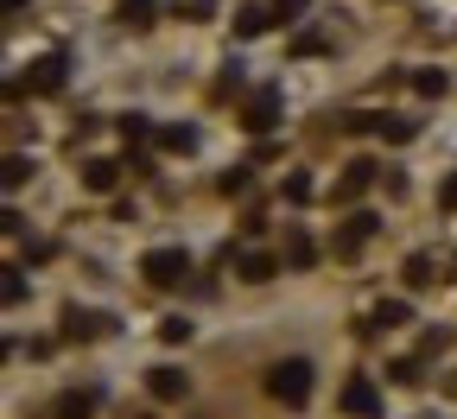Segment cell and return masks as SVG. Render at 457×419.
<instances>
[{
    "label": "cell",
    "mask_w": 457,
    "mask_h": 419,
    "mask_svg": "<svg viewBox=\"0 0 457 419\" xmlns=\"http://www.w3.org/2000/svg\"><path fill=\"white\" fill-rule=\"evenodd\" d=\"M159 337H165V343H191V324H185V318H165Z\"/></svg>",
    "instance_id": "44dd1931"
},
{
    "label": "cell",
    "mask_w": 457,
    "mask_h": 419,
    "mask_svg": "<svg viewBox=\"0 0 457 419\" xmlns=\"http://www.w3.org/2000/svg\"><path fill=\"white\" fill-rule=\"evenodd\" d=\"M273 267H279L273 255H242V280H254V286H261V280H273Z\"/></svg>",
    "instance_id": "2e32d148"
},
{
    "label": "cell",
    "mask_w": 457,
    "mask_h": 419,
    "mask_svg": "<svg viewBox=\"0 0 457 419\" xmlns=\"http://www.w3.org/2000/svg\"><path fill=\"white\" fill-rule=\"evenodd\" d=\"M114 178H121V165H114V159H89V165H83V185H89V191H114Z\"/></svg>",
    "instance_id": "30bf717a"
},
{
    "label": "cell",
    "mask_w": 457,
    "mask_h": 419,
    "mask_svg": "<svg viewBox=\"0 0 457 419\" xmlns=\"http://www.w3.org/2000/svg\"><path fill=\"white\" fill-rule=\"evenodd\" d=\"M159 147L165 153H191L197 147V128H159Z\"/></svg>",
    "instance_id": "9a60e30c"
},
{
    "label": "cell",
    "mask_w": 457,
    "mask_h": 419,
    "mask_svg": "<svg viewBox=\"0 0 457 419\" xmlns=\"http://www.w3.org/2000/svg\"><path fill=\"white\" fill-rule=\"evenodd\" d=\"M438 204H445V210H457V172L445 178V191H438Z\"/></svg>",
    "instance_id": "484cf974"
},
{
    "label": "cell",
    "mask_w": 457,
    "mask_h": 419,
    "mask_svg": "<svg viewBox=\"0 0 457 419\" xmlns=\"http://www.w3.org/2000/svg\"><path fill=\"white\" fill-rule=\"evenodd\" d=\"M153 13H159L153 0H121V7H114V20H121L128 32H146V26H153Z\"/></svg>",
    "instance_id": "ba28073f"
},
{
    "label": "cell",
    "mask_w": 457,
    "mask_h": 419,
    "mask_svg": "<svg viewBox=\"0 0 457 419\" xmlns=\"http://www.w3.org/2000/svg\"><path fill=\"white\" fill-rule=\"evenodd\" d=\"M20 185H26V159L13 153V159H7V191H20Z\"/></svg>",
    "instance_id": "d4e9b609"
},
{
    "label": "cell",
    "mask_w": 457,
    "mask_h": 419,
    "mask_svg": "<svg viewBox=\"0 0 457 419\" xmlns=\"http://www.w3.org/2000/svg\"><path fill=\"white\" fill-rule=\"evenodd\" d=\"M387 375H394V381H400V388H413V381H420V363H394V369H387Z\"/></svg>",
    "instance_id": "cb8c5ba5"
},
{
    "label": "cell",
    "mask_w": 457,
    "mask_h": 419,
    "mask_svg": "<svg viewBox=\"0 0 457 419\" xmlns=\"http://www.w3.org/2000/svg\"><path fill=\"white\" fill-rule=\"evenodd\" d=\"M375 324H407V298H381V306H375Z\"/></svg>",
    "instance_id": "ac0fdd59"
},
{
    "label": "cell",
    "mask_w": 457,
    "mask_h": 419,
    "mask_svg": "<svg viewBox=\"0 0 457 419\" xmlns=\"http://www.w3.org/2000/svg\"><path fill=\"white\" fill-rule=\"evenodd\" d=\"M146 134H153V128H146V114H128V122H121V140H128V147L146 140Z\"/></svg>",
    "instance_id": "7402d4cb"
},
{
    "label": "cell",
    "mask_w": 457,
    "mask_h": 419,
    "mask_svg": "<svg viewBox=\"0 0 457 419\" xmlns=\"http://www.w3.org/2000/svg\"><path fill=\"white\" fill-rule=\"evenodd\" d=\"M286 261H293V267H312V235H286Z\"/></svg>",
    "instance_id": "e0dca14e"
},
{
    "label": "cell",
    "mask_w": 457,
    "mask_h": 419,
    "mask_svg": "<svg viewBox=\"0 0 457 419\" xmlns=\"http://www.w3.org/2000/svg\"><path fill=\"white\" fill-rule=\"evenodd\" d=\"M273 122H279V96H273V89H254V96H248V114H242V128H248V134H267Z\"/></svg>",
    "instance_id": "277c9868"
},
{
    "label": "cell",
    "mask_w": 457,
    "mask_h": 419,
    "mask_svg": "<svg viewBox=\"0 0 457 419\" xmlns=\"http://www.w3.org/2000/svg\"><path fill=\"white\" fill-rule=\"evenodd\" d=\"M96 413V394H64V400H51L45 419H89Z\"/></svg>",
    "instance_id": "9c48e42d"
},
{
    "label": "cell",
    "mask_w": 457,
    "mask_h": 419,
    "mask_svg": "<svg viewBox=\"0 0 457 419\" xmlns=\"http://www.w3.org/2000/svg\"><path fill=\"white\" fill-rule=\"evenodd\" d=\"M413 89H420V96H445V71H420Z\"/></svg>",
    "instance_id": "d6986e66"
},
{
    "label": "cell",
    "mask_w": 457,
    "mask_h": 419,
    "mask_svg": "<svg viewBox=\"0 0 457 419\" xmlns=\"http://www.w3.org/2000/svg\"><path fill=\"white\" fill-rule=\"evenodd\" d=\"M426 280H432V255H413L407 261V286H426Z\"/></svg>",
    "instance_id": "ffe728a7"
},
{
    "label": "cell",
    "mask_w": 457,
    "mask_h": 419,
    "mask_svg": "<svg viewBox=\"0 0 457 419\" xmlns=\"http://www.w3.org/2000/svg\"><path fill=\"white\" fill-rule=\"evenodd\" d=\"M267 394L286 400V406H305V400H312V363H305V356H293V363H273Z\"/></svg>",
    "instance_id": "6da1fadb"
},
{
    "label": "cell",
    "mask_w": 457,
    "mask_h": 419,
    "mask_svg": "<svg viewBox=\"0 0 457 419\" xmlns=\"http://www.w3.org/2000/svg\"><path fill=\"white\" fill-rule=\"evenodd\" d=\"M375 235V216H350V229H343V242H337V255H356L362 242Z\"/></svg>",
    "instance_id": "7c38bea8"
},
{
    "label": "cell",
    "mask_w": 457,
    "mask_h": 419,
    "mask_svg": "<svg viewBox=\"0 0 457 419\" xmlns=\"http://www.w3.org/2000/svg\"><path fill=\"white\" fill-rule=\"evenodd\" d=\"M140 273H146L153 286H179V280L191 273V255H185V248H153V255L140 261Z\"/></svg>",
    "instance_id": "7a4b0ae2"
},
{
    "label": "cell",
    "mask_w": 457,
    "mask_h": 419,
    "mask_svg": "<svg viewBox=\"0 0 457 419\" xmlns=\"http://www.w3.org/2000/svg\"><path fill=\"white\" fill-rule=\"evenodd\" d=\"M343 413H356V419H381V394H375V381H343Z\"/></svg>",
    "instance_id": "3957f363"
},
{
    "label": "cell",
    "mask_w": 457,
    "mask_h": 419,
    "mask_svg": "<svg viewBox=\"0 0 457 419\" xmlns=\"http://www.w3.org/2000/svg\"><path fill=\"white\" fill-rule=\"evenodd\" d=\"M26 83H32L38 96H57V89H64V57H57V51H51V57H38V64L26 71Z\"/></svg>",
    "instance_id": "5b68a950"
},
{
    "label": "cell",
    "mask_w": 457,
    "mask_h": 419,
    "mask_svg": "<svg viewBox=\"0 0 457 419\" xmlns=\"http://www.w3.org/2000/svg\"><path fill=\"white\" fill-rule=\"evenodd\" d=\"M286 197L305 204V197H312V178H305V172H293V178H286Z\"/></svg>",
    "instance_id": "603a6c76"
},
{
    "label": "cell",
    "mask_w": 457,
    "mask_h": 419,
    "mask_svg": "<svg viewBox=\"0 0 457 419\" xmlns=\"http://www.w3.org/2000/svg\"><path fill=\"white\" fill-rule=\"evenodd\" d=\"M64 331H71V337H102V331H108V318H102V312H77V306H71V312H64Z\"/></svg>",
    "instance_id": "8fae6325"
},
{
    "label": "cell",
    "mask_w": 457,
    "mask_h": 419,
    "mask_svg": "<svg viewBox=\"0 0 457 419\" xmlns=\"http://www.w3.org/2000/svg\"><path fill=\"white\" fill-rule=\"evenodd\" d=\"M146 388H153V400H185V394H191V381H185L179 369H153Z\"/></svg>",
    "instance_id": "52a82bcc"
},
{
    "label": "cell",
    "mask_w": 457,
    "mask_h": 419,
    "mask_svg": "<svg viewBox=\"0 0 457 419\" xmlns=\"http://www.w3.org/2000/svg\"><path fill=\"white\" fill-rule=\"evenodd\" d=\"M267 26H273V7H242V13H236V32H242V38H261Z\"/></svg>",
    "instance_id": "4fadbf2b"
},
{
    "label": "cell",
    "mask_w": 457,
    "mask_h": 419,
    "mask_svg": "<svg viewBox=\"0 0 457 419\" xmlns=\"http://www.w3.org/2000/svg\"><path fill=\"white\" fill-rule=\"evenodd\" d=\"M375 134H381V140H394V147H400V140H413V134H420V128H413V122H400V114H381V122H375Z\"/></svg>",
    "instance_id": "5bb4252c"
},
{
    "label": "cell",
    "mask_w": 457,
    "mask_h": 419,
    "mask_svg": "<svg viewBox=\"0 0 457 419\" xmlns=\"http://www.w3.org/2000/svg\"><path fill=\"white\" fill-rule=\"evenodd\" d=\"M369 185H375V165H369V159H356L350 172H343V185H337V204H356Z\"/></svg>",
    "instance_id": "8992f818"
}]
</instances>
